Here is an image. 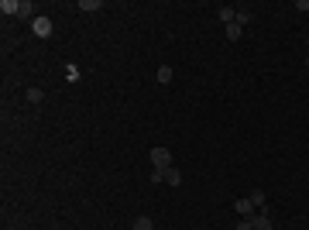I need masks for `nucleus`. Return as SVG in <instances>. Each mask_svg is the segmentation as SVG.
Here are the masks:
<instances>
[{"label":"nucleus","instance_id":"nucleus-1","mask_svg":"<svg viewBox=\"0 0 309 230\" xmlns=\"http://www.w3.org/2000/svg\"><path fill=\"white\" fill-rule=\"evenodd\" d=\"M151 169H172V151L169 148H151Z\"/></svg>","mask_w":309,"mask_h":230},{"label":"nucleus","instance_id":"nucleus-2","mask_svg":"<svg viewBox=\"0 0 309 230\" xmlns=\"http://www.w3.org/2000/svg\"><path fill=\"white\" fill-rule=\"evenodd\" d=\"M52 28H55V24H52V17H45V14H38V17L31 21V31H34L38 38H48V34H52Z\"/></svg>","mask_w":309,"mask_h":230},{"label":"nucleus","instance_id":"nucleus-3","mask_svg":"<svg viewBox=\"0 0 309 230\" xmlns=\"http://www.w3.org/2000/svg\"><path fill=\"white\" fill-rule=\"evenodd\" d=\"M234 210H237L241 216H247V220H251V216H254V203H251V196H244V199H237V203H234Z\"/></svg>","mask_w":309,"mask_h":230},{"label":"nucleus","instance_id":"nucleus-4","mask_svg":"<svg viewBox=\"0 0 309 230\" xmlns=\"http://www.w3.org/2000/svg\"><path fill=\"white\" fill-rule=\"evenodd\" d=\"M251 223H254V230H272V216H268V213L251 216Z\"/></svg>","mask_w":309,"mask_h":230},{"label":"nucleus","instance_id":"nucleus-5","mask_svg":"<svg viewBox=\"0 0 309 230\" xmlns=\"http://www.w3.org/2000/svg\"><path fill=\"white\" fill-rule=\"evenodd\" d=\"M216 17H220L223 24H234V21H237V11H234V7H220V11H216Z\"/></svg>","mask_w":309,"mask_h":230},{"label":"nucleus","instance_id":"nucleus-6","mask_svg":"<svg viewBox=\"0 0 309 230\" xmlns=\"http://www.w3.org/2000/svg\"><path fill=\"white\" fill-rule=\"evenodd\" d=\"M17 17H31V21L38 17V14H34V4H31V0H21V7H17Z\"/></svg>","mask_w":309,"mask_h":230},{"label":"nucleus","instance_id":"nucleus-7","mask_svg":"<svg viewBox=\"0 0 309 230\" xmlns=\"http://www.w3.org/2000/svg\"><path fill=\"white\" fill-rule=\"evenodd\" d=\"M165 182H169V185H172V189H175V185H179V182H182V172H179V169H175V165H172V169H169V172H165Z\"/></svg>","mask_w":309,"mask_h":230},{"label":"nucleus","instance_id":"nucleus-8","mask_svg":"<svg viewBox=\"0 0 309 230\" xmlns=\"http://www.w3.org/2000/svg\"><path fill=\"white\" fill-rule=\"evenodd\" d=\"M103 4H100V0H79V11H86V14H96Z\"/></svg>","mask_w":309,"mask_h":230},{"label":"nucleus","instance_id":"nucleus-9","mask_svg":"<svg viewBox=\"0 0 309 230\" xmlns=\"http://www.w3.org/2000/svg\"><path fill=\"white\" fill-rule=\"evenodd\" d=\"M17 7H21V0H0V11L4 14H17Z\"/></svg>","mask_w":309,"mask_h":230},{"label":"nucleus","instance_id":"nucleus-10","mask_svg":"<svg viewBox=\"0 0 309 230\" xmlns=\"http://www.w3.org/2000/svg\"><path fill=\"white\" fill-rule=\"evenodd\" d=\"M241 31H244V28H241L237 21H234V24H227V38H230V42H241Z\"/></svg>","mask_w":309,"mask_h":230},{"label":"nucleus","instance_id":"nucleus-11","mask_svg":"<svg viewBox=\"0 0 309 230\" xmlns=\"http://www.w3.org/2000/svg\"><path fill=\"white\" fill-rule=\"evenodd\" d=\"M131 230H154V223H151V216H138Z\"/></svg>","mask_w":309,"mask_h":230},{"label":"nucleus","instance_id":"nucleus-12","mask_svg":"<svg viewBox=\"0 0 309 230\" xmlns=\"http://www.w3.org/2000/svg\"><path fill=\"white\" fill-rule=\"evenodd\" d=\"M158 83H172V65H158Z\"/></svg>","mask_w":309,"mask_h":230},{"label":"nucleus","instance_id":"nucleus-13","mask_svg":"<svg viewBox=\"0 0 309 230\" xmlns=\"http://www.w3.org/2000/svg\"><path fill=\"white\" fill-rule=\"evenodd\" d=\"M254 21V11H237V24L244 28V24H251Z\"/></svg>","mask_w":309,"mask_h":230},{"label":"nucleus","instance_id":"nucleus-14","mask_svg":"<svg viewBox=\"0 0 309 230\" xmlns=\"http://www.w3.org/2000/svg\"><path fill=\"white\" fill-rule=\"evenodd\" d=\"M42 96H45V93L38 90V86H31V90H28V100H31V103H42Z\"/></svg>","mask_w":309,"mask_h":230},{"label":"nucleus","instance_id":"nucleus-15","mask_svg":"<svg viewBox=\"0 0 309 230\" xmlns=\"http://www.w3.org/2000/svg\"><path fill=\"white\" fill-rule=\"evenodd\" d=\"M251 203H254V206H264V189H254V193H251Z\"/></svg>","mask_w":309,"mask_h":230},{"label":"nucleus","instance_id":"nucleus-16","mask_svg":"<svg viewBox=\"0 0 309 230\" xmlns=\"http://www.w3.org/2000/svg\"><path fill=\"white\" fill-rule=\"evenodd\" d=\"M234 230H254V223H251V220H247V216H241V223H237V227H234Z\"/></svg>","mask_w":309,"mask_h":230},{"label":"nucleus","instance_id":"nucleus-17","mask_svg":"<svg viewBox=\"0 0 309 230\" xmlns=\"http://www.w3.org/2000/svg\"><path fill=\"white\" fill-rule=\"evenodd\" d=\"M306 65H309V55H306Z\"/></svg>","mask_w":309,"mask_h":230}]
</instances>
